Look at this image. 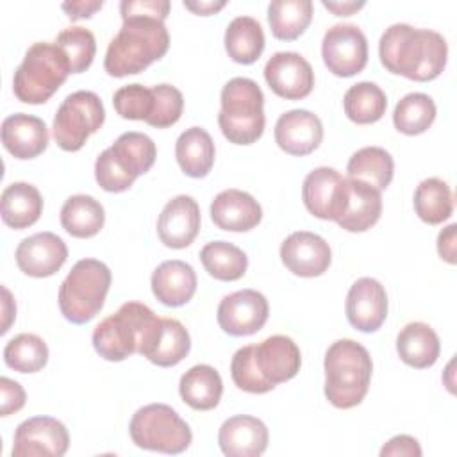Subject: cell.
Instances as JSON below:
<instances>
[{
  "instance_id": "43",
  "label": "cell",
  "mask_w": 457,
  "mask_h": 457,
  "mask_svg": "<svg viewBox=\"0 0 457 457\" xmlns=\"http://www.w3.org/2000/svg\"><path fill=\"white\" fill-rule=\"evenodd\" d=\"M152 89H154L155 104H154L152 116L146 120V123L157 129L171 127L182 116V109H184L182 93L171 84H157Z\"/></svg>"
},
{
  "instance_id": "5",
  "label": "cell",
  "mask_w": 457,
  "mask_h": 457,
  "mask_svg": "<svg viewBox=\"0 0 457 457\" xmlns=\"http://www.w3.org/2000/svg\"><path fill=\"white\" fill-rule=\"evenodd\" d=\"M157 148L143 132H125L95 161V179L104 191H127L155 162Z\"/></svg>"
},
{
  "instance_id": "30",
  "label": "cell",
  "mask_w": 457,
  "mask_h": 457,
  "mask_svg": "<svg viewBox=\"0 0 457 457\" xmlns=\"http://www.w3.org/2000/svg\"><path fill=\"white\" fill-rule=\"evenodd\" d=\"M175 155L180 170L187 177L202 179L214 164V141L202 127L186 129L175 143Z\"/></svg>"
},
{
  "instance_id": "45",
  "label": "cell",
  "mask_w": 457,
  "mask_h": 457,
  "mask_svg": "<svg viewBox=\"0 0 457 457\" xmlns=\"http://www.w3.org/2000/svg\"><path fill=\"white\" fill-rule=\"evenodd\" d=\"M121 16L130 14H141V16H155L161 20H166L170 12V2L168 0H123L120 4Z\"/></svg>"
},
{
  "instance_id": "51",
  "label": "cell",
  "mask_w": 457,
  "mask_h": 457,
  "mask_svg": "<svg viewBox=\"0 0 457 457\" xmlns=\"http://www.w3.org/2000/svg\"><path fill=\"white\" fill-rule=\"evenodd\" d=\"M321 4H323L325 9L332 11L337 16H350V14H353L355 11H359V9H362L366 5L364 0H359V2H355V0H346V2H328V0H323Z\"/></svg>"
},
{
  "instance_id": "11",
  "label": "cell",
  "mask_w": 457,
  "mask_h": 457,
  "mask_svg": "<svg viewBox=\"0 0 457 457\" xmlns=\"http://www.w3.org/2000/svg\"><path fill=\"white\" fill-rule=\"evenodd\" d=\"M323 62L337 77H352L368 62V39L353 23L332 25L321 41Z\"/></svg>"
},
{
  "instance_id": "15",
  "label": "cell",
  "mask_w": 457,
  "mask_h": 457,
  "mask_svg": "<svg viewBox=\"0 0 457 457\" xmlns=\"http://www.w3.org/2000/svg\"><path fill=\"white\" fill-rule=\"evenodd\" d=\"M346 179L334 168L320 166L307 173L302 200L307 211L320 220H337L345 202Z\"/></svg>"
},
{
  "instance_id": "38",
  "label": "cell",
  "mask_w": 457,
  "mask_h": 457,
  "mask_svg": "<svg viewBox=\"0 0 457 457\" xmlns=\"http://www.w3.org/2000/svg\"><path fill=\"white\" fill-rule=\"evenodd\" d=\"M436 120V104L425 93H407L395 107V129L407 136L425 132Z\"/></svg>"
},
{
  "instance_id": "8",
  "label": "cell",
  "mask_w": 457,
  "mask_h": 457,
  "mask_svg": "<svg viewBox=\"0 0 457 457\" xmlns=\"http://www.w3.org/2000/svg\"><path fill=\"white\" fill-rule=\"evenodd\" d=\"M111 278V270L98 259L75 262L59 287L61 314L75 325L91 321L104 307Z\"/></svg>"
},
{
  "instance_id": "46",
  "label": "cell",
  "mask_w": 457,
  "mask_h": 457,
  "mask_svg": "<svg viewBox=\"0 0 457 457\" xmlns=\"http://www.w3.org/2000/svg\"><path fill=\"white\" fill-rule=\"evenodd\" d=\"M0 393H2V405H0V414L2 416H9L12 412H18L25 405V400H27L25 391L12 378H9V377L0 378Z\"/></svg>"
},
{
  "instance_id": "17",
  "label": "cell",
  "mask_w": 457,
  "mask_h": 457,
  "mask_svg": "<svg viewBox=\"0 0 457 457\" xmlns=\"http://www.w3.org/2000/svg\"><path fill=\"white\" fill-rule=\"evenodd\" d=\"M14 257L25 275L43 278L62 268L68 259V246L54 232H37L20 241Z\"/></svg>"
},
{
  "instance_id": "29",
  "label": "cell",
  "mask_w": 457,
  "mask_h": 457,
  "mask_svg": "<svg viewBox=\"0 0 457 457\" xmlns=\"http://www.w3.org/2000/svg\"><path fill=\"white\" fill-rule=\"evenodd\" d=\"M179 393L191 409L211 411L221 400L223 382L216 368L209 364H196L180 377Z\"/></svg>"
},
{
  "instance_id": "14",
  "label": "cell",
  "mask_w": 457,
  "mask_h": 457,
  "mask_svg": "<svg viewBox=\"0 0 457 457\" xmlns=\"http://www.w3.org/2000/svg\"><path fill=\"white\" fill-rule=\"evenodd\" d=\"M264 79L271 91L286 100L305 98L314 87V71L296 52L273 54L264 66Z\"/></svg>"
},
{
  "instance_id": "50",
  "label": "cell",
  "mask_w": 457,
  "mask_h": 457,
  "mask_svg": "<svg viewBox=\"0 0 457 457\" xmlns=\"http://www.w3.org/2000/svg\"><path fill=\"white\" fill-rule=\"evenodd\" d=\"M184 7L193 11L195 14L207 16V14H214L216 11L223 9L225 7V0H196V2L184 0Z\"/></svg>"
},
{
  "instance_id": "34",
  "label": "cell",
  "mask_w": 457,
  "mask_h": 457,
  "mask_svg": "<svg viewBox=\"0 0 457 457\" xmlns=\"http://www.w3.org/2000/svg\"><path fill=\"white\" fill-rule=\"evenodd\" d=\"M312 20L311 0H273L268 5L271 34L282 41H293L305 32Z\"/></svg>"
},
{
  "instance_id": "52",
  "label": "cell",
  "mask_w": 457,
  "mask_h": 457,
  "mask_svg": "<svg viewBox=\"0 0 457 457\" xmlns=\"http://www.w3.org/2000/svg\"><path fill=\"white\" fill-rule=\"evenodd\" d=\"M4 293V323H2V334H5L9 330V325L12 321V318L16 316V305L12 302V296L9 293L7 287H2Z\"/></svg>"
},
{
  "instance_id": "32",
  "label": "cell",
  "mask_w": 457,
  "mask_h": 457,
  "mask_svg": "<svg viewBox=\"0 0 457 457\" xmlns=\"http://www.w3.org/2000/svg\"><path fill=\"white\" fill-rule=\"evenodd\" d=\"M105 221L102 204L89 195H73L61 207V225L73 237H93Z\"/></svg>"
},
{
  "instance_id": "35",
  "label": "cell",
  "mask_w": 457,
  "mask_h": 457,
  "mask_svg": "<svg viewBox=\"0 0 457 457\" xmlns=\"http://www.w3.org/2000/svg\"><path fill=\"white\" fill-rule=\"evenodd\" d=\"M414 211L428 225H439L453 212V195L450 186L437 177L421 180L414 191Z\"/></svg>"
},
{
  "instance_id": "36",
  "label": "cell",
  "mask_w": 457,
  "mask_h": 457,
  "mask_svg": "<svg viewBox=\"0 0 457 457\" xmlns=\"http://www.w3.org/2000/svg\"><path fill=\"white\" fill-rule=\"evenodd\" d=\"M345 114L359 125L378 121L387 107L386 93L375 82H357L350 86L343 98Z\"/></svg>"
},
{
  "instance_id": "26",
  "label": "cell",
  "mask_w": 457,
  "mask_h": 457,
  "mask_svg": "<svg viewBox=\"0 0 457 457\" xmlns=\"http://www.w3.org/2000/svg\"><path fill=\"white\" fill-rule=\"evenodd\" d=\"M152 293L168 307L187 303L196 291V273L191 264L171 259L161 262L152 273Z\"/></svg>"
},
{
  "instance_id": "49",
  "label": "cell",
  "mask_w": 457,
  "mask_h": 457,
  "mask_svg": "<svg viewBox=\"0 0 457 457\" xmlns=\"http://www.w3.org/2000/svg\"><path fill=\"white\" fill-rule=\"evenodd\" d=\"M102 5H104L102 0H75V2H64L61 7L71 20H80V18H89L98 9H102Z\"/></svg>"
},
{
  "instance_id": "1",
  "label": "cell",
  "mask_w": 457,
  "mask_h": 457,
  "mask_svg": "<svg viewBox=\"0 0 457 457\" xmlns=\"http://www.w3.org/2000/svg\"><path fill=\"white\" fill-rule=\"evenodd\" d=\"M382 66L416 82L439 77L446 66V39L430 29H416L409 23L387 27L378 43Z\"/></svg>"
},
{
  "instance_id": "42",
  "label": "cell",
  "mask_w": 457,
  "mask_h": 457,
  "mask_svg": "<svg viewBox=\"0 0 457 457\" xmlns=\"http://www.w3.org/2000/svg\"><path fill=\"white\" fill-rule=\"evenodd\" d=\"M154 89L143 84H127L120 87L112 96V105L116 112L125 120H143L146 121L154 111Z\"/></svg>"
},
{
  "instance_id": "13",
  "label": "cell",
  "mask_w": 457,
  "mask_h": 457,
  "mask_svg": "<svg viewBox=\"0 0 457 457\" xmlns=\"http://www.w3.org/2000/svg\"><path fill=\"white\" fill-rule=\"evenodd\" d=\"M268 314L270 305L262 293L241 289L221 298L216 318L223 332L230 336H250L264 327Z\"/></svg>"
},
{
  "instance_id": "19",
  "label": "cell",
  "mask_w": 457,
  "mask_h": 457,
  "mask_svg": "<svg viewBox=\"0 0 457 457\" xmlns=\"http://www.w3.org/2000/svg\"><path fill=\"white\" fill-rule=\"evenodd\" d=\"M253 346V362L266 384L275 387L291 380L302 364L300 348L287 336H270Z\"/></svg>"
},
{
  "instance_id": "24",
  "label": "cell",
  "mask_w": 457,
  "mask_h": 457,
  "mask_svg": "<svg viewBox=\"0 0 457 457\" xmlns=\"http://www.w3.org/2000/svg\"><path fill=\"white\" fill-rule=\"evenodd\" d=\"M211 218L214 225L228 232H246L262 220L261 204L246 191L225 189L211 202Z\"/></svg>"
},
{
  "instance_id": "40",
  "label": "cell",
  "mask_w": 457,
  "mask_h": 457,
  "mask_svg": "<svg viewBox=\"0 0 457 457\" xmlns=\"http://www.w3.org/2000/svg\"><path fill=\"white\" fill-rule=\"evenodd\" d=\"M191 348V339L187 328L175 318H162V330L157 339L155 348L146 357L152 364L161 368L179 364Z\"/></svg>"
},
{
  "instance_id": "37",
  "label": "cell",
  "mask_w": 457,
  "mask_h": 457,
  "mask_svg": "<svg viewBox=\"0 0 457 457\" xmlns=\"http://www.w3.org/2000/svg\"><path fill=\"white\" fill-rule=\"evenodd\" d=\"M200 261L205 271L225 282L237 280L248 268L246 253L228 241H211L200 250Z\"/></svg>"
},
{
  "instance_id": "21",
  "label": "cell",
  "mask_w": 457,
  "mask_h": 457,
  "mask_svg": "<svg viewBox=\"0 0 457 457\" xmlns=\"http://www.w3.org/2000/svg\"><path fill=\"white\" fill-rule=\"evenodd\" d=\"M321 139V120L307 109H291L275 123V141L286 154L307 155L320 146Z\"/></svg>"
},
{
  "instance_id": "48",
  "label": "cell",
  "mask_w": 457,
  "mask_h": 457,
  "mask_svg": "<svg viewBox=\"0 0 457 457\" xmlns=\"http://www.w3.org/2000/svg\"><path fill=\"white\" fill-rule=\"evenodd\" d=\"M455 230L457 225L450 223L448 227H445L439 236H437V252L439 257L443 261H446L448 264H455L457 262V250H455Z\"/></svg>"
},
{
  "instance_id": "22",
  "label": "cell",
  "mask_w": 457,
  "mask_h": 457,
  "mask_svg": "<svg viewBox=\"0 0 457 457\" xmlns=\"http://www.w3.org/2000/svg\"><path fill=\"white\" fill-rule=\"evenodd\" d=\"M345 179V202L336 223L348 232H364L371 228L382 214V195L364 180Z\"/></svg>"
},
{
  "instance_id": "6",
  "label": "cell",
  "mask_w": 457,
  "mask_h": 457,
  "mask_svg": "<svg viewBox=\"0 0 457 457\" xmlns=\"http://www.w3.org/2000/svg\"><path fill=\"white\" fill-rule=\"evenodd\" d=\"M218 123L223 136L236 145L255 143L266 125L264 95L259 84L246 77L230 79L221 89Z\"/></svg>"
},
{
  "instance_id": "44",
  "label": "cell",
  "mask_w": 457,
  "mask_h": 457,
  "mask_svg": "<svg viewBox=\"0 0 457 457\" xmlns=\"http://www.w3.org/2000/svg\"><path fill=\"white\" fill-rule=\"evenodd\" d=\"M230 375L234 384L246 393H253V395H262L271 391L273 387L270 384L264 382V378L261 377L255 362H253V346L246 345L243 348H239L230 362Z\"/></svg>"
},
{
  "instance_id": "2",
  "label": "cell",
  "mask_w": 457,
  "mask_h": 457,
  "mask_svg": "<svg viewBox=\"0 0 457 457\" xmlns=\"http://www.w3.org/2000/svg\"><path fill=\"white\" fill-rule=\"evenodd\" d=\"M162 330V318L141 302H125L93 330V346L105 361H123L132 353L148 357Z\"/></svg>"
},
{
  "instance_id": "47",
  "label": "cell",
  "mask_w": 457,
  "mask_h": 457,
  "mask_svg": "<svg viewBox=\"0 0 457 457\" xmlns=\"http://www.w3.org/2000/svg\"><path fill=\"white\" fill-rule=\"evenodd\" d=\"M380 455L382 457H389V455H395V457H420L421 455V446L420 443L407 436V434H400V436H395L391 437L380 450Z\"/></svg>"
},
{
  "instance_id": "16",
  "label": "cell",
  "mask_w": 457,
  "mask_h": 457,
  "mask_svg": "<svg viewBox=\"0 0 457 457\" xmlns=\"http://www.w3.org/2000/svg\"><path fill=\"white\" fill-rule=\"evenodd\" d=\"M280 259L298 277H320L328 270L332 252L321 236L309 230H296L282 241Z\"/></svg>"
},
{
  "instance_id": "3",
  "label": "cell",
  "mask_w": 457,
  "mask_h": 457,
  "mask_svg": "<svg viewBox=\"0 0 457 457\" xmlns=\"http://www.w3.org/2000/svg\"><path fill=\"white\" fill-rule=\"evenodd\" d=\"M123 23L111 39L104 68L112 77H127L143 71L159 61L170 48V34L164 20L155 16H121Z\"/></svg>"
},
{
  "instance_id": "23",
  "label": "cell",
  "mask_w": 457,
  "mask_h": 457,
  "mask_svg": "<svg viewBox=\"0 0 457 457\" xmlns=\"http://www.w3.org/2000/svg\"><path fill=\"white\" fill-rule=\"evenodd\" d=\"M266 425L248 414H237L223 421L218 432V443L227 457H259L268 446Z\"/></svg>"
},
{
  "instance_id": "31",
  "label": "cell",
  "mask_w": 457,
  "mask_h": 457,
  "mask_svg": "<svg viewBox=\"0 0 457 457\" xmlns=\"http://www.w3.org/2000/svg\"><path fill=\"white\" fill-rule=\"evenodd\" d=\"M264 32L252 16H236L225 29V50L239 64L255 62L264 50Z\"/></svg>"
},
{
  "instance_id": "41",
  "label": "cell",
  "mask_w": 457,
  "mask_h": 457,
  "mask_svg": "<svg viewBox=\"0 0 457 457\" xmlns=\"http://www.w3.org/2000/svg\"><path fill=\"white\" fill-rule=\"evenodd\" d=\"M68 57L71 73L86 71L96 54V41L89 29L68 27L61 30L54 41Z\"/></svg>"
},
{
  "instance_id": "4",
  "label": "cell",
  "mask_w": 457,
  "mask_h": 457,
  "mask_svg": "<svg viewBox=\"0 0 457 457\" xmlns=\"http://www.w3.org/2000/svg\"><path fill=\"white\" fill-rule=\"evenodd\" d=\"M325 396L337 409L359 405L370 387L373 362L368 350L353 339L334 341L323 361Z\"/></svg>"
},
{
  "instance_id": "7",
  "label": "cell",
  "mask_w": 457,
  "mask_h": 457,
  "mask_svg": "<svg viewBox=\"0 0 457 457\" xmlns=\"http://www.w3.org/2000/svg\"><path fill=\"white\" fill-rule=\"evenodd\" d=\"M71 73L66 54L55 45L37 41L29 46L12 77V91L23 104H45Z\"/></svg>"
},
{
  "instance_id": "25",
  "label": "cell",
  "mask_w": 457,
  "mask_h": 457,
  "mask_svg": "<svg viewBox=\"0 0 457 457\" xmlns=\"http://www.w3.org/2000/svg\"><path fill=\"white\" fill-rule=\"evenodd\" d=\"M2 143L16 159H34L48 145L46 123L37 116L14 112L2 121Z\"/></svg>"
},
{
  "instance_id": "9",
  "label": "cell",
  "mask_w": 457,
  "mask_h": 457,
  "mask_svg": "<svg viewBox=\"0 0 457 457\" xmlns=\"http://www.w3.org/2000/svg\"><path fill=\"white\" fill-rule=\"evenodd\" d=\"M129 434L136 446L171 455L182 453L193 441L189 425L166 403L137 409L129 423Z\"/></svg>"
},
{
  "instance_id": "12",
  "label": "cell",
  "mask_w": 457,
  "mask_h": 457,
  "mask_svg": "<svg viewBox=\"0 0 457 457\" xmlns=\"http://www.w3.org/2000/svg\"><path fill=\"white\" fill-rule=\"evenodd\" d=\"M70 446L66 427L52 416L21 421L14 432L12 457H62Z\"/></svg>"
},
{
  "instance_id": "39",
  "label": "cell",
  "mask_w": 457,
  "mask_h": 457,
  "mask_svg": "<svg viewBox=\"0 0 457 457\" xmlns=\"http://www.w3.org/2000/svg\"><path fill=\"white\" fill-rule=\"evenodd\" d=\"M4 361L14 371L36 373L48 361V346L39 336L23 332L9 339L4 348Z\"/></svg>"
},
{
  "instance_id": "28",
  "label": "cell",
  "mask_w": 457,
  "mask_h": 457,
  "mask_svg": "<svg viewBox=\"0 0 457 457\" xmlns=\"http://www.w3.org/2000/svg\"><path fill=\"white\" fill-rule=\"evenodd\" d=\"M0 209L4 223L21 230L39 220L43 212V198L36 186L29 182H12L2 191Z\"/></svg>"
},
{
  "instance_id": "18",
  "label": "cell",
  "mask_w": 457,
  "mask_h": 457,
  "mask_svg": "<svg viewBox=\"0 0 457 457\" xmlns=\"http://www.w3.org/2000/svg\"><path fill=\"white\" fill-rule=\"evenodd\" d=\"M387 316V293L371 277L357 278L346 295V318L361 332H375Z\"/></svg>"
},
{
  "instance_id": "20",
  "label": "cell",
  "mask_w": 457,
  "mask_h": 457,
  "mask_svg": "<svg viewBox=\"0 0 457 457\" xmlns=\"http://www.w3.org/2000/svg\"><path fill=\"white\" fill-rule=\"evenodd\" d=\"M200 230V207L189 195L171 198L157 220V234L168 248L189 246Z\"/></svg>"
},
{
  "instance_id": "27",
  "label": "cell",
  "mask_w": 457,
  "mask_h": 457,
  "mask_svg": "<svg viewBox=\"0 0 457 457\" xmlns=\"http://www.w3.org/2000/svg\"><path fill=\"white\" fill-rule=\"evenodd\" d=\"M396 352L405 364L423 370L437 361L441 343L430 325L423 321H412L398 332Z\"/></svg>"
},
{
  "instance_id": "33",
  "label": "cell",
  "mask_w": 457,
  "mask_h": 457,
  "mask_svg": "<svg viewBox=\"0 0 457 457\" xmlns=\"http://www.w3.org/2000/svg\"><path fill=\"white\" fill-rule=\"evenodd\" d=\"M346 171L350 179L364 180L382 191L393 180L395 161L391 154L380 146H364L352 154Z\"/></svg>"
},
{
  "instance_id": "10",
  "label": "cell",
  "mask_w": 457,
  "mask_h": 457,
  "mask_svg": "<svg viewBox=\"0 0 457 457\" xmlns=\"http://www.w3.org/2000/svg\"><path fill=\"white\" fill-rule=\"evenodd\" d=\"M105 120V109L100 96L93 91H75L59 105L52 134L55 143L66 152H77L87 137L95 134Z\"/></svg>"
}]
</instances>
